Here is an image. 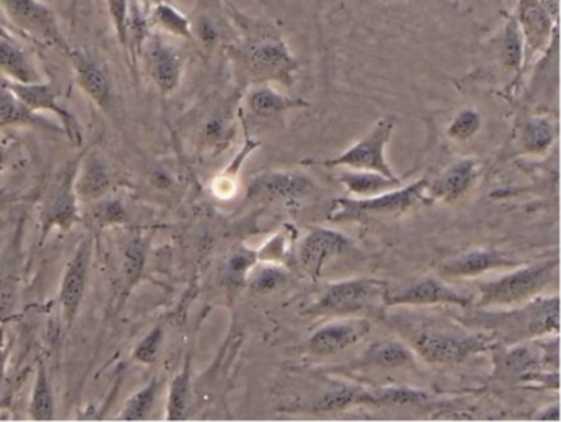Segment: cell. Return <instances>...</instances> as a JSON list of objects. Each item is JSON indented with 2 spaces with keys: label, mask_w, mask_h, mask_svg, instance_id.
<instances>
[{
  "label": "cell",
  "mask_w": 561,
  "mask_h": 422,
  "mask_svg": "<svg viewBox=\"0 0 561 422\" xmlns=\"http://www.w3.org/2000/svg\"><path fill=\"white\" fill-rule=\"evenodd\" d=\"M5 362H8V337L4 327H0V385L4 382Z\"/></svg>",
  "instance_id": "obj_43"
},
{
  "label": "cell",
  "mask_w": 561,
  "mask_h": 422,
  "mask_svg": "<svg viewBox=\"0 0 561 422\" xmlns=\"http://www.w3.org/2000/svg\"><path fill=\"white\" fill-rule=\"evenodd\" d=\"M502 65L507 70L518 73L524 67L525 61V45L524 37H522L520 27H518L517 19H512L505 25L504 34L501 38V48H499Z\"/></svg>",
  "instance_id": "obj_34"
},
{
  "label": "cell",
  "mask_w": 561,
  "mask_h": 422,
  "mask_svg": "<svg viewBox=\"0 0 561 422\" xmlns=\"http://www.w3.org/2000/svg\"><path fill=\"white\" fill-rule=\"evenodd\" d=\"M387 320L412 352L428 365H459L488 353L492 345L484 333L438 314L413 313L410 307H403V313L389 314Z\"/></svg>",
  "instance_id": "obj_1"
},
{
  "label": "cell",
  "mask_w": 561,
  "mask_h": 422,
  "mask_svg": "<svg viewBox=\"0 0 561 422\" xmlns=\"http://www.w3.org/2000/svg\"><path fill=\"white\" fill-rule=\"evenodd\" d=\"M557 139V124L547 116H531L522 122L518 145L528 155H545Z\"/></svg>",
  "instance_id": "obj_27"
},
{
  "label": "cell",
  "mask_w": 561,
  "mask_h": 422,
  "mask_svg": "<svg viewBox=\"0 0 561 422\" xmlns=\"http://www.w3.org/2000/svg\"><path fill=\"white\" fill-rule=\"evenodd\" d=\"M393 129H396L393 117H383L363 139L351 145L346 152L328 160H305L304 165L376 172L389 176V178H399L386 159V149L390 139H392Z\"/></svg>",
  "instance_id": "obj_7"
},
{
  "label": "cell",
  "mask_w": 561,
  "mask_h": 422,
  "mask_svg": "<svg viewBox=\"0 0 561 422\" xmlns=\"http://www.w3.org/2000/svg\"><path fill=\"white\" fill-rule=\"evenodd\" d=\"M517 24L524 37L527 58L543 50L550 42L551 32H557V22L548 14L541 0H518Z\"/></svg>",
  "instance_id": "obj_19"
},
{
  "label": "cell",
  "mask_w": 561,
  "mask_h": 422,
  "mask_svg": "<svg viewBox=\"0 0 561 422\" xmlns=\"http://www.w3.org/2000/svg\"><path fill=\"white\" fill-rule=\"evenodd\" d=\"M5 163H8V152L4 146H0V172L4 169Z\"/></svg>",
  "instance_id": "obj_48"
},
{
  "label": "cell",
  "mask_w": 561,
  "mask_h": 422,
  "mask_svg": "<svg viewBox=\"0 0 561 422\" xmlns=\"http://www.w3.org/2000/svg\"><path fill=\"white\" fill-rule=\"evenodd\" d=\"M91 257H93V241L87 237L78 245L61 277L58 303H60L61 324L67 332L73 327L87 294Z\"/></svg>",
  "instance_id": "obj_13"
},
{
  "label": "cell",
  "mask_w": 561,
  "mask_h": 422,
  "mask_svg": "<svg viewBox=\"0 0 561 422\" xmlns=\"http://www.w3.org/2000/svg\"><path fill=\"white\" fill-rule=\"evenodd\" d=\"M520 261L508 257L504 251L494 248H476V250L461 251L453 255L438 265V274L442 280H469L479 278L491 271L511 270L518 267Z\"/></svg>",
  "instance_id": "obj_16"
},
{
  "label": "cell",
  "mask_w": 561,
  "mask_h": 422,
  "mask_svg": "<svg viewBox=\"0 0 561 422\" xmlns=\"http://www.w3.org/2000/svg\"><path fill=\"white\" fill-rule=\"evenodd\" d=\"M337 181L344 186L354 198H370L382 195L402 186V178H389L376 172H343L337 175Z\"/></svg>",
  "instance_id": "obj_28"
},
{
  "label": "cell",
  "mask_w": 561,
  "mask_h": 422,
  "mask_svg": "<svg viewBox=\"0 0 561 422\" xmlns=\"http://www.w3.org/2000/svg\"><path fill=\"white\" fill-rule=\"evenodd\" d=\"M426 185L428 179L422 178L405 188L399 186L392 191L370 196V198L336 199L330 211V221H360V219L396 218V215L407 214L412 209L428 204Z\"/></svg>",
  "instance_id": "obj_6"
},
{
  "label": "cell",
  "mask_w": 561,
  "mask_h": 422,
  "mask_svg": "<svg viewBox=\"0 0 561 422\" xmlns=\"http://www.w3.org/2000/svg\"><path fill=\"white\" fill-rule=\"evenodd\" d=\"M4 199H5V196L2 195V192H0V204H2V202H4Z\"/></svg>",
  "instance_id": "obj_49"
},
{
  "label": "cell",
  "mask_w": 561,
  "mask_h": 422,
  "mask_svg": "<svg viewBox=\"0 0 561 422\" xmlns=\"http://www.w3.org/2000/svg\"><path fill=\"white\" fill-rule=\"evenodd\" d=\"M259 263L255 250L248 247L238 248L232 251L231 257L226 261L225 277L229 283L241 284L248 280V274L251 273L252 268Z\"/></svg>",
  "instance_id": "obj_38"
},
{
  "label": "cell",
  "mask_w": 561,
  "mask_h": 422,
  "mask_svg": "<svg viewBox=\"0 0 561 422\" xmlns=\"http://www.w3.org/2000/svg\"><path fill=\"white\" fill-rule=\"evenodd\" d=\"M482 165L476 159H462L449 165L426 185L430 202H456L465 198L481 176Z\"/></svg>",
  "instance_id": "obj_18"
},
{
  "label": "cell",
  "mask_w": 561,
  "mask_h": 422,
  "mask_svg": "<svg viewBox=\"0 0 561 422\" xmlns=\"http://www.w3.org/2000/svg\"><path fill=\"white\" fill-rule=\"evenodd\" d=\"M0 73L14 83H37L42 81L37 68L32 63L15 38H0Z\"/></svg>",
  "instance_id": "obj_26"
},
{
  "label": "cell",
  "mask_w": 561,
  "mask_h": 422,
  "mask_svg": "<svg viewBox=\"0 0 561 422\" xmlns=\"http://www.w3.org/2000/svg\"><path fill=\"white\" fill-rule=\"evenodd\" d=\"M57 414V401L55 389L51 385L50 373L45 362H38L37 375H35L34 388H32L31 405H28V418L32 421H54Z\"/></svg>",
  "instance_id": "obj_30"
},
{
  "label": "cell",
  "mask_w": 561,
  "mask_h": 422,
  "mask_svg": "<svg viewBox=\"0 0 561 422\" xmlns=\"http://www.w3.org/2000/svg\"><path fill=\"white\" fill-rule=\"evenodd\" d=\"M245 104L254 116L261 119H272L295 109H307L308 103L297 97L278 93L272 84H252L245 96Z\"/></svg>",
  "instance_id": "obj_22"
},
{
  "label": "cell",
  "mask_w": 561,
  "mask_h": 422,
  "mask_svg": "<svg viewBox=\"0 0 561 422\" xmlns=\"http://www.w3.org/2000/svg\"><path fill=\"white\" fill-rule=\"evenodd\" d=\"M0 12L28 37L54 45L64 51L70 47L57 15L42 0H0Z\"/></svg>",
  "instance_id": "obj_10"
},
{
  "label": "cell",
  "mask_w": 561,
  "mask_h": 422,
  "mask_svg": "<svg viewBox=\"0 0 561 422\" xmlns=\"http://www.w3.org/2000/svg\"><path fill=\"white\" fill-rule=\"evenodd\" d=\"M192 359H186L182 370L173 376L167 396L165 421H185L192 406Z\"/></svg>",
  "instance_id": "obj_29"
},
{
  "label": "cell",
  "mask_w": 561,
  "mask_h": 422,
  "mask_svg": "<svg viewBox=\"0 0 561 422\" xmlns=\"http://www.w3.org/2000/svg\"><path fill=\"white\" fill-rule=\"evenodd\" d=\"M226 8L244 34L239 58L252 84L278 83L285 87L294 86L298 63L280 34L262 22L239 14L229 2H226Z\"/></svg>",
  "instance_id": "obj_3"
},
{
  "label": "cell",
  "mask_w": 561,
  "mask_h": 422,
  "mask_svg": "<svg viewBox=\"0 0 561 422\" xmlns=\"http://www.w3.org/2000/svg\"><path fill=\"white\" fill-rule=\"evenodd\" d=\"M150 25L153 31L165 37L192 40V19L186 17L173 2H163L149 11Z\"/></svg>",
  "instance_id": "obj_31"
},
{
  "label": "cell",
  "mask_w": 561,
  "mask_h": 422,
  "mask_svg": "<svg viewBox=\"0 0 561 422\" xmlns=\"http://www.w3.org/2000/svg\"><path fill=\"white\" fill-rule=\"evenodd\" d=\"M140 5L146 9L147 12L156 5L163 4V2H173V0H139Z\"/></svg>",
  "instance_id": "obj_46"
},
{
  "label": "cell",
  "mask_w": 561,
  "mask_h": 422,
  "mask_svg": "<svg viewBox=\"0 0 561 422\" xmlns=\"http://www.w3.org/2000/svg\"><path fill=\"white\" fill-rule=\"evenodd\" d=\"M80 160L81 156H78L58 173L45 196L41 209V244L47 241L51 232L70 231L73 225L83 221L81 202L78 199L77 189H75V178H77Z\"/></svg>",
  "instance_id": "obj_9"
},
{
  "label": "cell",
  "mask_w": 561,
  "mask_h": 422,
  "mask_svg": "<svg viewBox=\"0 0 561 422\" xmlns=\"http://www.w3.org/2000/svg\"><path fill=\"white\" fill-rule=\"evenodd\" d=\"M259 191L264 192L267 198L274 199H300L314 188L313 179L310 176L298 172H275L262 176L259 179Z\"/></svg>",
  "instance_id": "obj_25"
},
{
  "label": "cell",
  "mask_w": 561,
  "mask_h": 422,
  "mask_svg": "<svg viewBox=\"0 0 561 422\" xmlns=\"http://www.w3.org/2000/svg\"><path fill=\"white\" fill-rule=\"evenodd\" d=\"M357 365L363 370L392 372L416 365V355L402 339H380L364 350Z\"/></svg>",
  "instance_id": "obj_20"
},
{
  "label": "cell",
  "mask_w": 561,
  "mask_h": 422,
  "mask_svg": "<svg viewBox=\"0 0 561 422\" xmlns=\"http://www.w3.org/2000/svg\"><path fill=\"white\" fill-rule=\"evenodd\" d=\"M456 306L468 309L471 297L448 286L439 277H420L412 280L387 283L383 288V307L386 309H422V307Z\"/></svg>",
  "instance_id": "obj_8"
},
{
  "label": "cell",
  "mask_w": 561,
  "mask_h": 422,
  "mask_svg": "<svg viewBox=\"0 0 561 422\" xmlns=\"http://www.w3.org/2000/svg\"><path fill=\"white\" fill-rule=\"evenodd\" d=\"M290 280V274L285 270L284 265L257 263L248 274L245 283L255 294H271L280 290Z\"/></svg>",
  "instance_id": "obj_33"
},
{
  "label": "cell",
  "mask_w": 561,
  "mask_h": 422,
  "mask_svg": "<svg viewBox=\"0 0 561 422\" xmlns=\"http://www.w3.org/2000/svg\"><path fill=\"white\" fill-rule=\"evenodd\" d=\"M353 406H374L373 386H334L314 401L310 411L314 414H328V412L344 411Z\"/></svg>",
  "instance_id": "obj_23"
},
{
  "label": "cell",
  "mask_w": 561,
  "mask_h": 422,
  "mask_svg": "<svg viewBox=\"0 0 561 422\" xmlns=\"http://www.w3.org/2000/svg\"><path fill=\"white\" fill-rule=\"evenodd\" d=\"M468 309V316L461 317L459 323L502 345L558 336L560 332L558 293L540 294L520 306L501 309L471 306Z\"/></svg>",
  "instance_id": "obj_2"
},
{
  "label": "cell",
  "mask_w": 561,
  "mask_h": 422,
  "mask_svg": "<svg viewBox=\"0 0 561 422\" xmlns=\"http://www.w3.org/2000/svg\"><path fill=\"white\" fill-rule=\"evenodd\" d=\"M147 242L140 235L134 237L124 248L121 261L119 304L129 300L133 291L142 281L147 267Z\"/></svg>",
  "instance_id": "obj_24"
},
{
  "label": "cell",
  "mask_w": 561,
  "mask_h": 422,
  "mask_svg": "<svg viewBox=\"0 0 561 422\" xmlns=\"http://www.w3.org/2000/svg\"><path fill=\"white\" fill-rule=\"evenodd\" d=\"M41 117L28 110L8 87L0 90V129L9 126H37Z\"/></svg>",
  "instance_id": "obj_35"
},
{
  "label": "cell",
  "mask_w": 561,
  "mask_h": 422,
  "mask_svg": "<svg viewBox=\"0 0 561 422\" xmlns=\"http://www.w3.org/2000/svg\"><path fill=\"white\" fill-rule=\"evenodd\" d=\"M78 9H80V0H70V21L75 25L78 17Z\"/></svg>",
  "instance_id": "obj_47"
},
{
  "label": "cell",
  "mask_w": 561,
  "mask_h": 422,
  "mask_svg": "<svg viewBox=\"0 0 561 422\" xmlns=\"http://www.w3.org/2000/svg\"><path fill=\"white\" fill-rule=\"evenodd\" d=\"M111 188H113V175L103 159L94 153L81 155L77 178H75V189L81 204H91L106 198Z\"/></svg>",
  "instance_id": "obj_21"
},
{
  "label": "cell",
  "mask_w": 561,
  "mask_h": 422,
  "mask_svg": "<svg viewBox=\"0 0 561 422\" xmlns=\"http://www.w3.org/2000/svg\"><path fill=\"white\" fill-rule=\"evenodd\" d=\"M15 307V283L0 280V323L11 319Z\"/></svg>",
  "instance_id": "obj_42"
},
{
  "label": "cell",
  "mask_w": 561,
  "mask_h": 422,
  "mask_svg": "<svg viewBox=\"0 0 561 422\" xmlns=\"http://www.w3.org/2000/svg\"><path fill=\"white\" fill-rule=\"evenodd\" d=\"M481 126V114L472 107H465L453 117L451 122L446 127V136L455 142H468L478 136Z\"/></svg>",
  "instance_id": "obj_36"
},
{
  "label": "cell",
  "mask_w": 561,
  "mask_h": 422,
  "mask_svg": "<svg viewBox=\"0 0 561 422\" xmlns=\"http://www.w3.org/2000/svg\"><path fill=\"white\" fill-rule=\"evenodd\" d=\"M386 281L351 278L334 281L304 310L305 317L370 316L383 309Z\"/></svg>",
  "instance_id": "obj_5"
},
{
  "label": "cell",
  "mask_w": 561,
  "mask_h": 422,
  "mask_svg": "<svg viewBox=\"0 0 561 422\" xmlns=\"http://www.w3.org/2000/svg\"><path fill=\"white\" fill-rule=\"evenodd\" d=\"M163 342V327L157 324L133 350V360L139 365H153L159 359Z\"/></svg>",
  "instance_id": "obj_40"
},
{
  "label": "cell",
  "mask_w": 561,
  "mask_h": 422,
  "mask_svg": "<svg viewBox=\"0 0 561 422\" xmlns=\"http://www.w3.org/2000/svg\"><path fill=\"white\" fill-rule=\"evenodd\" d=\"M558 270V258H548L538 263L518 265L495 280L479 281L476 284L478 296L472 300V306L485 309L520 306L557 283Z\"/></svg>",
  "instance_id": "obj_4"
},
{
  "label": "cell",
  "mask_w": 561,
  "mask_h": 422,
  "mask_svg": "<svg viewBox=\"0 0 561 422\" xmlns=\"http://www.w3.org/2000/svg\"><path fill=\"white\" fill-rule=\"evenodd\" d=\"M0 38H14L12 32L8 27V19L0 12Z\"/></svg>",
  "instance_id": "obj_45"
},
{
  "label": "cell",
  "mask_w": 561,
  "mask_h": 422,
  "mask_svg": "<svg viewBox=\"0 0 561 422\" xmlns=\"http://www.w3.org/2000/svg\"><path fill=\"white\" fill-rule=\"evenodd\" d=\"M535 418H537L538 421H560V405L554 402V405L547 406V408L541 409Z\"/></svg>",
  "instance_id": "obj_44"
},
{
  "label": "cell",
  "mask_w": 561,
  "mask_h": 422,
  "mask_svg": "<svg viewBox=\"0 0 561 422\" xmlns=\"http://www.w3.org/2000/svg\"><path fill=\"white\" fill-rule=\"evenodd\" d=\"M73 67L75 80L80 90L100 109L107 110L113 104V84L106 67L84 48L68 47L65 51Z\"/></svg>",
  "instance_id": "obj_17"
},
{
  "label": "cell",
  "mask_w": 561,
  "mask_h": 422,
  "mask_svg": "<svg viewBox=\"0 0 561 422\" xmlns=\"http://www.w3.org/2000/svg\"><path fill=\"white\" fill-rule=\"evenodd\" d=\"M290 248L291 234L287 228H284V231L272 235L267 242H264V244L255 250V255H257L259 263L284 265L285 261H287L288 254H290Z\"/></svg>",
  "instance_id": "obj_39"
},
{
  "label": "cell",
  "mask_w": 561,
  "mask_h": 422,
  "mask_svg": "<svg viewBox=\"0 0 561 422\" xmlns=\"http://www.w3.org/2000/svg\"><path fill=\"white\" fill-rule=\"evenodd\" d=\"M159 391L160 379L153 376L147 385H144L139 391L134 392V395L127 399L126 405H124V408L121 409L119 414H117V419L127 422L146 421V419H149L150 414H152Z\"/></svg>",
  "instance_id": "obj_32"
},
{
  "label": "cell",
  "mask_w": 561,
  "mask_h": 422,
  "mask_svg": "<svg viewBox=\"0 0 561 422\" xmlns=\"http://www.w3.org/2000/svg\"><path fill=\"white\" fill-rule=\"evenodd\" d=\"M140 61L162 96H172L182 84L185 73V55L165 35L152 31L144 45ZM139 61V63H140Z\"/></svg>",
  "instance_id": "obj_11"
},
{
  "label": "cell",
  "mask_w": 561,
  "mask_h": 422,
  "mask_svg": "<svg viewBox=\"0 0 561 422\" xmlns=\"http://www.w3.org/2000/svg\"><path fill=\"white\" fill-rule=\"evenodd\" d=\"M91 204H93L91 219L96 227L107 228L126 224L127 211L119 199L103 198L100 201L91 202Z\"/></svg>",
  "instance_id": "obj_37"
},
{
  "label": "cell",
  "mask_w": 561,
  "mask_h": 422,
  "mask_svg": "<svg viewBox=\"0 0 561 422\" xmlns=\"http://www.w3.org/2000/svg\"><path fill=\"white\" fill-rule=\"evenodd\" d=\"M370 330L373 324L369 317H330V320L308 337L307 352L317 356L336 355L367 339Z\"/></svg>",
  "instance_id": "obj_14"
},
{
  "label": "cell",
  "mask_w": 561,
  "mask_h": 422,
  "mask_svg": "<svg viewBox=\"0 0 561 422\" xmlns=\"http://www.w3.org/2000/svg\"><path fill=\"white\" fill-rule=\"evenodd\" d=\"M5 87L32 113H50L57 116L65 133H67L68 140L75 146L83 145V127H81V124L78 122L77 117H75L70 109L61 106L60 93H58L54 84L44 83V81H37V83H14V81H9Z\"/></svg>",
  "instance_id": "obj_12"
},
{
  "label": "cell",
  "mask_w": 561,
  "mask_h": 422,
  "mask_svg": "<svg viewBox=\"0 0 561 422\" xmlns=\"http://www.w3.org/2000/svg\"><path fill=\"white\" fill-rule=\"evenodd\" d=\"M351 248L353 242L343 232L324 227L311 228L298 247V263L308 277L320 278L327 265L346 255Z\"/></svg>",
  "instance_id": "obj_15"
},
{
  "label": "cell",
  "mask_w": 561,
  "mask_h": 422,
  "mask_svg": "<svg viewBox=\"0 0 561 422\" xmlns=\"http://www.w3.org/2000/svg\"><path fill=\"white\" fill-rule=\"evenodd\" d=\"M111 24L116 32L117 42L127 50V22H129L130 0H106Z\"/></svg>",
  "instance_id": "obj_41"
}]
</instances>
